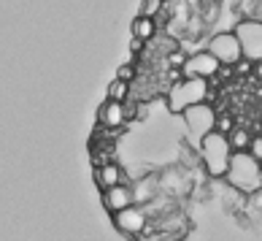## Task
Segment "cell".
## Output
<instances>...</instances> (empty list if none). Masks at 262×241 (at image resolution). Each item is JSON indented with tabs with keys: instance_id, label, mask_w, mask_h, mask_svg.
<instances>
[{
	"instance_id": "obj_1",
	"label": "cell",
	"mask_w": 262,
	"mask_h": 241,
	"mask_svg": "<svg viewBox=\"0 0 262 241\" xmlns=\"http://www.w3.org/2000/svg\"><path fill=\"white\" fill-rule=\"evenodd\" d=\"M198 152H200L203 168H206L208 176H213V179L227 176L235 149H232V144H230V138L225 136V133L213 130V133H208L206 138H200L198 141Z\"/></svg>"
},
{
	"instance_id": "obj_2",
	"label": "cell",
	"mask_w": 262,
	"mask_h": 241,
	"mask_svg": "<svg viewBox=\"0 0 262 241\" xmlns=\"http://www.w3.org/2000/svg\"><path fill=\"white\" fill-rule=\"evenodd\" d=\"M225 179L230 182L232 190L244 192V195H254L257 190H262V163L251 152H235Z\"/></svg>"
},
{
	"instance_id": "obj_3",
	"label": "cell",
	"mask_w": 262,
	"mask_h": 241,
	"mask_svg": "<svg viewBox=\"0 0 262 241\" xmlns=\"http://www.w3.org/2000/svg\"><path fill=\"white\" fill-rule=\"evenodd\" d=\"M206 98H208V79H189V76H184L168 92V109L173 114H184L192 106L206 103Z\"/></svg>"
},
{
	"instance_id": "obj_4",
	"label": "cell",
	"mask_w": 262,
	"mask_h": 241,
	"mask_svg": "<svg viewBox=\"0 0 262 241\" xmlns=\"http://www.w3.org/2000/svg\"><path fill=\"white\" fill-rule=\"evenodd\" d=\"M208 52L216 57V60L225 65V68H235V65L244 60V49H241V41H238L235 30L216 33V35L208 41Z\"/></svg>"
},
{
	"instance_id": "obj_5",
	"label": "cell",
	"mask_w": 262,
	"mask_h": 241,
	"mask_svg": "<svg viewBox=\"0 0 262 241\" xmlns=\"http://www.w3.org/2000/svg\"><path fill=\"white\" fill-rule=\"evenodd\" d=\"M235 35L241 41L244 57L251 63H262V22L259 19H244L235 25Z\"/></svg>"
},
{
	"instance_id": "obj_6",
	"label": "cell",
	"mask_w": 262,
	"mask_h": 241,
	"mask_svg": "<svg viewBox=\"0 0 262 241\" xmlns=\"http://www.w3.org/2000/svg\"><path fill=\"white\" fill-rule=\"evenodd\" d=\"M184 122H187V128H189L192 136L200 141V138H206L208 133L216 130L219 114L213 111L211 103H198V106H192V109L184 111Z\"/></svg>"
},
{
	"instance_id": "obj_7",
	"label": "cell",
	"mask_w": 262,
	"mask_h": 241,
	"mask_svg": "<svg viewBox=\"0 0 262 241\" xmlns=\"http://www.w3.org/2000/svg\"><path fill=\"white\" fill-rule=\"evenodd\" d=\"M222 68H225V65L206 49V52H195V54L187 57V63H184V76H189V79H213Z\"/></svg>"
},
{
	"instance_id": "obj_8",
	"label": "cell",
	"mask_w": 262,
	"mask_h": 241,
	"mask_svg": "<svg viewBox=\"0 0 262 241\" xmlns=\"http://www.w3.org/2000/svg\"><path fill=\"white\" fill-rule=\"evenodd\" d=\"M114 225L119 228L124 236L138 238V236H143V230H146V211H143L138 204L130 206V209H122V211L114 214Z\"/></svg>"
},
{
	"instance_id": "obj_9",
	"label": "cell",
	"mask_w": 262,
	"mask_h": 241,
	"mask_svg": "<svg viewBox=\"0 0 262 241\" xmlns=\"http://www.w3.org/2000/svg\"><path fill=\"white\" fill-rule=\"evenodd\" d=\"M103 206L111 211V217L116 214V211H122V209L135 206V190L127 185V182H124V185H116V187L103 190Z\"/></svg>"
},
{
	"instance_id": "obj_10",
	"label": "cell",
	"mask_w": 262,
	"mask_h": 241,
	"mask_svg": "<svg viewBox=\"0 0 262 241\" xmlns=\"http://www.w3.org/2000/svg\"><path fill=\"white\" fill-rule=\"evenodd\" d=\"M127 117H130V111L124 109V103L122 101H105L100 109H98V119H100V125L103 128H122L124 122H127Z\"/></svg>"
},
{
	"instance_id": "obj_11",
	"label": "cell",
	"mask_w": 262,
	"mask_h": 241,
	"mask_svg": "<svg viewBox=\"0 0 262 241\" xmlns=\"http://www.w3.org/2000/svg\"><path fill=\"white\" fill-rule=\"evenodd\" d=\"M95 182H98L103 190L124 185V171H122L119 163H105V166H100L98 171H95Z\"/></svg>"
},
{
	"instance_id": "obj_12",
	"label": "cell",
	"mask_w": 262,
	"mask_h": 241,
	"mask_svg": "<svg viewBox=\"0 0 262 241\" xmlns=\"http://www.w3.org/2000/svg\"><path fill=\"white\" fill-rule=\"evenodd\" d=\"M157 33V25H154V16H135L133 19V38H141V41H149V38Z\"/></svg>"
},
{
	"instance_id": "obj_13",
	"label": "cell",
	"mask_w": 262,
	"mask_h": 241,
	"mask_svg": "<svg viewBox=\"0 0 262 241\" xmlns=\"http://www.w3.org/2000/svg\"><path fill=\"white\" fill-rule=\"evenodd\" d=\"M227 138H230V144H232V149H235V152H249L251 138H254V136H249L246 128H235Z\"/></svg>"
},
{
	"instance_id": "obj_14",
	"label": "cell",
	"mask_w": 262,
	"mask_h": 241,
	"mask_svg": "<svg viewBox=\"0 0 262 241\" xmlns=\"http://www.w3.org/2000/svg\"><path fill=\"white\" fill-rule=\"evenodd\" d=\"M127 92H130V82H124V79H114L108 84V101H122L124 103Z\"/></svg>"
},
{
	"instance_id": "obj_15",
	"label": "cell",
	"mask_w": 262,
	"mask_h": 241,
	"mask_svg": "<svg viewBox=\"0 0 262 241\" xmlns=\"http://www.w3.org/2000/svg\"><path fill=\"white\" fill-rule=\"evenodd\" d=\"M162 3L165 0H143L141 3V16H154L162 8Z\"/></svg>"
},
{
	"instance_id": "obj_16",
	"label": "cell",
	"mask_w": 262,
	"mask_h": 241,
	"mask_svg": "<svg viewBox=\"0 0 262 241\" xmlns=\"http://www.w3.org/2000/svg\"><path fill=\"white\" fill-rule=\"evenodd\" d=\"M133 76H135V65L133 63H124V65H119V71H116V79L133 82Z\"/></svg>"
},
{
	"instance_id": "obj_17",
	"label": "cell",
	"mask_w": 262,
	"mask_h": 241,
	"mask_svg": "<svg viewBox=\"0 0 262 241\" xmlns=\"http://www.w3.org/2000/svg\"><path fill=\"white\" fill-rule=\"evenodd\" d=\"M216 130H219V133H225V136H230V133L235 130V128H232V119L227 117V114H225V117H219V122H216Z\"/></svg>"
},
{
	"instance_id": "obj_18",
	"label": "cell",
	"mask_w": 262,
	"mask_h": 241,
	"mask_svg": "<svg viewBox=\"0 0 262 241\" xmlns=\"http://www.w3.org/2000/svg\"><path fill=\"white\" fill-rule=\"evenodd\" d=\"M249 152H251V155H254V157L262 163V136H254V138H251V147H249Z\"/></svg>"
},
{
	"instance_id": "obj_19",
	"label": "cell",
	"mask_w": 262,
	"mask_h": 241,
	"mask_svg": "<svg viewBox=\"0 0 262 241\" xmlns=\"http://www.w3.org/2000/svg\"><path fill=\"white\" fill-rule=\"evenodd\" d=\"M249 206L254 209V211H259V214H262V190H257L254 195H249Z\"/></svg>"
},
{
	"instance_id": "obj_20",
	"label": "cell",
	"mask_w": 262,
	"mask_h": 241,
	"mask_svg": "<svg viewBox=\"0 0 262 241\" xmlns=\"http://www.w3.org/2000/svg\"><path fill=\"white\" fill-rule=\"evenodd\" d=\"M235 71H238V73H249V71H254V63H251V60H246V57H244V60H241V63L235 65Z\"/></svg>"
},
{
	"instance_id": "obj_21",
	"label": "cell",
	"mask_w": 262,
	"mask_h": 241,
	"mask_svg": "<svg viewBox=\"0 0 262 241\" xmlns=\"http://www.w3.org/2000/svg\"><path fill=\"white\" fill-rule=\"evenodd\" d=\"M143 44H146V41H141V38H133V41H130V52L135 54V52H141L143 49Z\"/></svg>"
},
{
	"instance_id": "obj_22",
	"label": "cell",
	"mask_w": 262,
	"mask_h": 241,
	"mask_svg": "<svg viewBox=\"0 0 262 241\" xmlns=\"http://www.w3.org/2000/svg\"><path fill=\"white\" fill-rule=\"evenodd\" d=\"M254 76H259V79H262V63H254Z\"/></svg>"
},
{
	"instance_id": "obj_23",
	"label": "cell",
	"mask_w": 262,
	"mask_h": 241,
	"mask_svg": "<svg viewBox=\"0 0 262 241\" xmlns=\"http://www.w3.org/2000/svg\"><path fill=\"white\" fill-rule=\"evenodd\" d=\"M135 241H154V238H151V236H138Z\"/></svg>"
},
{
	"instance_id": "obj_24",
	"label": "cell",
	"mask_w": 262,
	"mask_h": 241,
	"mask_svg": "<svg viewBox=\"0 0 262 241\" xmlns=\"http://www.w3.org/2000/svg\"><path fill=\"white\" fill-rule=\"evenodd\" d=\"M165 3H168V0H165Z\"/></svg>"
}]
</instances>
